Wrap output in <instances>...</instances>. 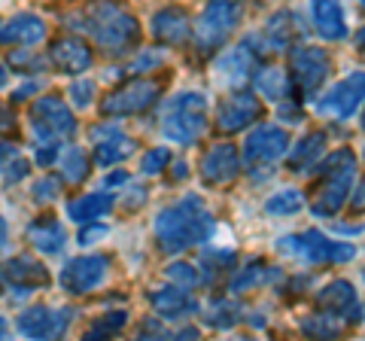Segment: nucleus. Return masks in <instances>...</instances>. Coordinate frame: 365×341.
Here are the masks:
<instances>
[{
	"instance_id": "f257e3e1",
	"label": "nucleus",
	"mask_w": 365,
	"mask_h": 341,
	"mask_svg": "<svg viewBox=\"0 0 365 341\" xmlns=\"http://www.w3.org/2000/svg\"><path fill=\"white\" fill-rule=\"evenodd\" d=\"M79 31L107 58H128L140 46V25L122 0H88L79 9Z\"/></svg>"
},
{
	"instance_id": "f03ea898",
	"label": "nucleus",
	"mask_w": 365,
	"mask_h": 341,
	"mask_svg": "<svg viewBox=\"0 0 365 341\" xmlns=\"http://www.w3.org/2000/svg\"><path fill=\"white\" fill-rule=\"evenodd\" d=\"M213 213L207 210L198 195H182L177 201L165 204L158 210V217L153 223L155 244L162 253H182L189 247H198L204 241H210L213 235Z\"/></svg>"
},
{
	"instance_id": "7ed1b4c3",
	"label": "nucleus",
	"mask_w": 365,
	"mask_h": 341,
	"mask_svg": "<svg viewBox=\"0 0 365 341\" xmlns=\"http://www.w3.org/2000/svg\"><path fill=\"white\" fill-rule=\"evenodd\" d=\"M353 180H356V156L350 150H332L326 158H319V186L311 201V213L317 220L338 217L341 208L350 204Z\"/></svg>"
},
{
	"instance_id": "20e7f679",
	"label": "nucleus",
	"mask_w": 365,
	"mask_h": 341,
	"mask_svg": "<svg viewBox=\"0 0 365 341\" xmlns=\"http://www.w3.org/2000/svg\"><path fill=\"white\" fill-rule=\"evenodd\" d=\"M207 95L201 92H180L165 104L162 113V134L170 143L192 146L207 131Z\"/></svg>"
},
{
	"instance_id": "39448f33",
	"label": "nucleus",
	"mask_w": 365,
	"mask_h": 341,
	"mask_svg": "<svg viewBox=\"0 0 365 341\" xmlns=\"http://www.w3.org/2000/svg\"><path fill=\"white\" fill-rule=\"evenodd\" d=\"M244 13H247V0H207V6L201 9L195 21V34H192L198 55L220 52L228 43V37L241 28Z\"/></svg>"
},
{
	"instance_id": "423d86ee",
	"label": "nucleus",
	"mask_w": 365,
	"mask_h": 341,
	"mask_svg": "<svg viewBox=\"0 0 365 341\" xmlns=\"http://www.w3.org/2000/svg\"><path fill=\"white\" fill-rule=\"evenodd\" d=\"M277 253L302 265H344L356 256V247L347 241H332L319 229H307L302 235H283L277 241Z\"/></svg>"
},
{
	"instance_id": "0eeeda50",
	"label": "nucleus",
	"mask_w": 365,
	"mask_h": 341,
	"mask_svg": "<svg viewBox=\"0 0 365 341\" xmlns=\"http://www.w3.org/2000/svg\"><path fill=\"white\" fill-rule=\"evenodd\" d=\"M289 150V138L280 125H256L244 141V170L253 180H265Z\"/></svg>"
},
{
	"instance_id": "6e6552de",
	"label": "nucleus",
	"mask_w": 365,
	"mask_h": 341,
	"mask_svg": "<svg viewBox=\"0 0 365 341\" xmlns=\"http://www.w3.org/2000/svg\"><path fill=\"white\" fill-rule=\"evenodd\" d=\"M31 131L37 143H61L76 131V119L61 95H43L31 104Z\"/></svg>"
},
{
	"instance_id": "1a4fd4ad",
	"label": "nucleus",
	"mask_w": 365,
	"mask_h": 341,
	"mask_svg": "<svg viewBox=\"0 0 365 341\" xmlns=\"http://www.w3.org/2000/svg\"><path fill=\"white\" fill-rule=\"evenodd\" d=\"M158 95H162V86L153 76H131L128 83H122L119 88L101 101V116L104 119H122V116H140V113L150 110Z\"/></svg>"
},
{
	"instance_id": "9d476101",
	"label": "nucleus",
	"mask_w": 365,
	"mask_h": 341,
	"mask_svg": "<svg viewBox=\"0 0 365 341\" xmlns=\"http://www.w3.org/2000/svg\"><path fill=\"white\" fill-rule=\"evenodd\" d=\"M329 73H332V58L323 46H307V43H299L289 52V76L292 86L302 98H317L319 88L326 86Z\"/></svg>"
},
{
	"instance_id": "9b49d317",
	"label": "nucleus",
	"mask_w": 365,
	"mask_h": 341,
	"mask_svg": "<svg viewBox=\"0 0 365 341\" xmlns=\"http://www.w3.org/2000/svg\"><path fill=\"white\" fill-rule=\"evenodd\" d=\"M107 271H110V259L104 253L73 256V259H67V265L61 268L58 283H61V290L71 295H88L107 280Z\"/></svg>"
},
{
	"instance_id": "f8f14e48",
	"label": "nucleus",
	"mask_w": 365,
	"mask_h": 341,
	"mask_svg": "<svg viewBox=\"0 0 365 341\" xmlns=\"http://www.w3.org/2000/svg\"><path fill=\"white\" fill-rule=\"evenodd\" d=\"M362 104H365V71H353L350 76H344L341 83H335L323 98H319L317 110H319V116L344 122Z\"/></svg>"
},
{
	"instance_id": "ddd939ff",
	"label": "nucleus",
	"mask_w": 365,
	"mask_h": 341,
	"mask_svg": "<svg viewBox=\"0 0 365 341\" xmlns=\"http://www.w3.org/2000/svg\"><path fill=\"white\" fill-rule=\"evenodd\" d=\"M259 116H262L259 98L253 92H244V88H235L216 107V128L222 134H237V131H247Z\"/></svg>"
},
{
	"instance_id": "4468645a",
	"label": "nucleus",
	"mask_w": 365,
	"mask_h": 341,
	"mask_svg": "<svg viewBox=\"0 0 365 341\" xmlns=\"http://www.w3.org/2000/svg\"><path fill=\"white\" fill-rule=\"evenodd\" d=\"M244 156L237 153L235 143H213L201 156V183L204 186H228L241 177Z\"/></svg>"
},
{
	"instance_id": "2eb2a0df",
	"label": "nucleus",
	"mask_w": 365,
	"mask_h": 341,
	"mask_svg": "<svg viewBox=\"0 0 365 341\" xmlns=\"http://www.w3.org/2000/svg\"><path fill=\"white\" fill-rule=\"evenodd\" d=\"M91 143H95V165L98 168H116L122 162H128L137 150V143L110 119L91 128Z\"/></svg>"
},
{
	"instance_id": "dca6fc26",
	"label": "nucleus",
	"mask_w": 365,
	"mask_h": 341,
	"mask_svg": "<svg viewBox=\"0 0 365 341\" xmlns=\"http://www.w3.org/2000/svg\"><path fill=\"white\" fill-rule=\"evenodd\" d=\"M19 332L25 338H37V341H52L61 338L71 326V311H58V308H46V305H34L25 314H19Z\"/></svg>"
},
{
	"instance_id": "f3484780",
	"label": "nucleus",
	"mask_w": 365,
	"mask_h": 341,
	"mask_svg": "<svg viewBox=\"0 0 365 341\" xmlns=\"http://www.w3.org/2000/svg\"><path fill=\"white\" fill-rule=\"evenodd\" d=\"M317 308H323L329 314L341 317L347 326L359 323L362 320V305H359V295L353 290V283L338 278V280H329L323 290L317 292Z\"/></svg>"
},
{
	"instance_id": "a211bd4d",
	"label": "nucleus",
	"mask_w": 365,
	"mask_h": 341,
	"mask_svg": "<svg viewBox=\"0 0 365 341\" xmlns=\"http://www.w3.org/2000/svg\"><path fill=\"white\" fill-rule=\"evenodd\" d=\"M150 34L158 46H170V49H180L186 46L189 37L195 34V25L189 21V13L180 6H165L158 9L150 21Z\"/></svg>"
},
{
	"instance_id": "6ab92c4d",
	"label": "nucleus",
	"mask_w": 365,
	"mask_h": 341,
	"mask_svg": "<svg viewBox=\"0 0 365 341\" xmlns=\"http://www.w3.org/2000/svg\"><path fill=\"white\" fill-rule=\"evenodd\" d=\"M91 58H95V52L91 46L83 40V37H73V34H64V37L52 40L49 46V61L58 73H67V76H79L86 73L91 67Z\"/></svg>"
},
{
	"instance_id": "aec40b11",
	"label": "nucleus",
	"mask_w": 365,
	"mask_h": 341,
	"mask_svg": "<svg viewBox=\"0 0 365 341\" xmlns=\"http://www.w3.org/2000/svg\"><path fill=\"white\" fill-rule=\"evenodd\" d=\"M46 34H49L46 31V21L37 13H16L4 21L0 40H4V46H9V49H34L46 40Z\"/></svg>"
},
{
	"instance_id": "412c9836",
	"label": "nucleus",
	"mask_w": 365,
	"mask_h": 341,
	"mask_svg": "<svg viewBox=\"0 0 365 341\" xmlns=\"http://www.w3.org/2000/svg\"><path fill=\"white\" fill-rule=\"evenodd\" d=\"M49 283V271L40 263L37 256H13L4 263V287L6 290H19V292H31V290H43Z\"/></svg>"
},
{
	"instance_id": "4be33fe9",
	"label": "nucleus",
	"mask_w": 365,
	"mask_h": 341,
	"mask_svg": "<svg viewBox=\"0 0 365 341\" xmlns=\"http://www.w3.org/2000/svg\"><path fill=\"white\" fill-rule=\"evenodd\" d=\"M262 37H265V46L271 52H292L304 40V21L292 9H280V13L271 16Z\"/></svg>"
},
{
	"instance_id": "5701e85b",
	"label": "nucleus",
	"mask_w": 365,
	"mask_h": 341,
	"mask_svg": "<svg viewBox=\"0 0 365 341\" xmlns=\"http://www.w3.org/2000/svg\"><path fill=\"white\" fill-rule=\"evenodd\" d=\"M150 305H153V311L162 317V320H182V317L198 311V302H195V295H192V290L180 287V283L153 290L150 292Z\"/></svg>"
},
{
	"instance_id": "b1692460",
	"label": "nucleus",
	"mask_w": 365,
	"mask_h": 341,
	"mask_svg": "<svg viewBox=\"0 0 365 341\" xmlns=\"http://www.w3.org/2000/svg\"><path fill=\"white\" fill-rule=\"evenodd\" d=\"M253 73H256V52L247 49L244 43H237V46H232L216 58V76H220L225 86H241L244 79H250Z\"/></svg>"
},
{
	"instance_id": "393cba45",
	"label": "nucleus",
	"mask_w": 365,
	"mask_h": 341,
	"mask_svg": "<svg viewBox=\"0 0 365 341\" xmlns=\"http://www.w3.org/2000/svg\"><path fill=\"white\" fill-rule=\"evenodd\" d=\"M311 21L314 31L329 43L347 37V19L338 0H311Z\"/></svg>"
},
{
	"instance_id": "a878e982",
	"label": "nucleus",
	"mask_w": 365,
	"mask_h": 341,
	"mask_svg": "<svg viewBox=\"0 0 365 341\" xmlns=\"http://www.w3.org/2000/svg\"><path fill=\"white\" fill-rule=\"evenodd\" d=\"M25 238L31 241L34 250H40V253H46V256H58L61 250H64V244H67L64 225L55 220V217H40V220L28 223Z\"/></svg>"
},
{
	"instance_id": "bb28decb",
	"label": "nucleus",
	"mask_w": 365,
	"mask_h": 341,
	"mask_svg": "<svg viewBox=\"0 0 365 341\" xmlns=\"http://www.w3.org/2000/svg\"><path fill=\"white\" fill-rule=\"evenodd\" d=\"M253 88H256V95H262L265 101L283 104L295 86H292L289 71H283V67H277V64H265V67H256V73H253Z\"/></svg>"
},
{
	"instance_id": "cd10ccee",
	"label": "nucleus",
	"mask_w": 365,
	"mask_h": 341,
	"mask_svg": "<svg viewBox=\"0 0 365 341\" xmlns=\"http://www.w3.org/2000/svg\"><path fill=\"white\" fill-rule=\"evenodd\" d=\"M326 141H329L326 131H307L304 138L289 150L287 168L292 170V174H302V170H311L314 165H319V158H323V153H326Z\"/></svg>"
},
{
	"instance_id": "c85d7f7f",
	"label": "nucleus",
	"mask_w": 365,
	"mask_h": 341,
	"mask_svg": "<svg viewBox=\"0 0 365 341\" xmlns=\"http://www.w3.org/2000/svg\"><path fill=\"white\" fill-rule=\"evenodd\" d=\"M110 208H113L110 192H86V195L67 201V217L73 223H98L101 217H107Z\"/></svg>"
},
{
	"instance_id": "c756f323",
	"label": "nucleus",
	"mask_w": 365,
	"mask_h": 341,
	"mask_svg": "<svg viewBox=\"0 0 365 341\" xmlns=\"http://www.w3.org/2000/svg\"><path fill=\"white\" fill-rule=\"evenodd\" d=\"M235 263H237L235 250H204L198 259L204 283H220L222 278H235V268H237Z\"/></svg>"
},
{
	"instance_id": "7c9ffc66",
	"label": "nucleus",
	"mask_w": 365,
	"mask_h": 341,
	"mask_svg": "<svg viewBox=\"0 0 365 341\" xmlns=\"http://www.w3.org/2000/svg\"><path fill=\"white\" fill-rule=\"evenodd\" d=\"M277 278H283L280 271H274V268H268L265 263H250V265H244L237 275L228 280V290L232 292H247V290H256V287H265V283H271V280H277Z\"/></svg>"
},
{
	"instance_id": "2f4dec72",
	"label": "nucleus",
	"mask_w": 365,
	"mask_h": 341,
	"mask_svg": "<svg viewBox=\"0 0 365 341\" xmlns=\"http://www.w3.org/2000/svg\"><path fill=\"white\" fill-rule=\"evenodd\" d=\"M204 323L213 329H232L237 320H241V305L232 302L228 295H220V299H210L204 305Z\"/></svg>"
},
{
	"instance_id": "473e14b6",
	"label": "nucleus",
	"mask_w": 365,
	"mask_h": 341,
	"mask_svg": "<svg viewBox=\"0 0 365 341\" xmlns=\"http://www.w3.org/2000/svg\"><path fill=\"white\" fill-rule=\"evenodd\" d=\"M344 329H347V323L341 320V317L329 314V311H323V308L302 320V332L311 335V338H338L341 332H344Z\"/></svg>"
},
{
	"instance_id": "72a5a7b5",
	"label": "nucleus",
	"mask_w": 365,
	"mask_h": 341,
	"mask_svg": "<svg viewBox=\"0 0 365 341\" xmlns=\"http://www.w3.org/2000/svg\"><path fill=\"white\" fill-rule=\"evenodd\" d=\"M58 170H61V180L79 186L88 177V170H91L86 150H79V146H67V150L61 153V158H58Z\"/></svg>"
},
{
	"instance_id": "f704fd0d",
	"label": "nucleus",
	"mask_w": 365,
	"mask_h": 341,
	"mask_svg": "<svg viewBox=\"0 0 365 341\" xmlns=\"http://www.w3.org/2000/svg\"><path fill=\"white\" fill-rule=\"evenodd\" d=\"M304 208V195L302 189H280L265 201V213L268 217H295Z\"/></svg>"
},
{
	"instance_id": "c9c22d12",
	"label": "nucleus",
	"mask_w": 365,
	"mask_h": 341,
	"mask_svg": "<svg viewBox=\"0 0 365 341\" xmlns=\"http://www.w3.org/2000/svg\"><path fill=\"white\" fill-rule=\"evenodd\" d=\"M125 323H128V314L125 311H110L104 317H98V320H91V326H86V341H101V338H113L119 335Z\"/></svg>"
},
{
	"instance_id": "e433bc0d",
	"label": "nucleus",
	"mask_w": 365,
	"mask_h": 341,
	"mask_svg": "<svg viewBox=\"0 0 365 341\" xmlns=\"http://www.w3.org/2000/svg\"><path fill=\"white\" fill-rule=\"evenodd\" d=\"M28 170H31V165H28L25 158L19 156L16 146L4 143V189H9V186L21 183V180L28 177Z\"/></svg>"
},
{
	"instance_id": "4c0bfd02",
	"label": "nucleus",
	"mask_w": 365,
	"mask_h": 341,
	"mask_svg": "<svg viewBox=\"0 0 365 341\" xmlns=\"http://www.w3.org/2000/svg\"><path fill=\"white\" fill-rule=\"evenodd\" d=\"M165 278H168L170 283H180V287H189V290H195L198 283L204 280L201 271H198V265H192V263H170V265L165 268Z\"/></svg>"
},
{
	"instance_id": "58836bf2",
	"label": "nucleus",
	"mask_w": 365,
	"mask_h": 341,
	"mask_svg": "<svg viewBox=\"0 0 365 341\" xmlns=\"http://www.w3.org/2000/svg\"><path fill=\"white\" fill-rule=\"evenodd\" d=\"M168 162H170V150H168V146H153V150H146L140 156V174H146V177L162 174V170L168 168Z\"/></svg>"
},
{
	"instance_id": "ea45409f",
	"label": "nucleus",
	"mask_w": 365,
	"mask_h": 341,
	"mask_svg": "<svg viewBox=\"0 0 365 341\" xmlns=\"http://www.w3.org/2000/svg\"><path fill=\"white\" fill-rule=\"evenodd\" d=\"M61 195V180L58 177H37V183L31 186V198L34 204H52L55 198Z\"/></svg>"
},
{
	"instance_id": "a19ab883",
	"label": "nucleus",
	"mask_w": 365,
	"mask_h": 341,
	"mask_svg": "<svg viewBox=\"0 0 365 341\" xmlns=\"http://www.w3.org/2000/svg\"><path fill=\"white\" fill-rule=\"evenodd\" d=\"M67 95H71V104L76 110H86V107H91V101H95V83H91V79H76V83H71V88H67Z\"/></svg>"
},
{
	"instance_id": "79ce46f5",
	"label": "nucleus",
	"mask_w": 365,
	"mask_h": 341,
	"mask_svg": "<svg viewBox=\"0 0 365 341\" xmlns=\"http://www.w3.org/2000/svg\"><path fill=\"white\" fill-rule=\"evenodd\" d=\"M61 158V143H34V162L37 168H52Z\"/></svg>"
},
{
	"instance_id": "37998d69",
	"label": "nucleus",
	"mask_w": 365,
	"mask_h": 341,
	"mask_svg": "<svg viewBox=\"0 0 365 341\" xmlns=\"http://www.w3.org/2000/svg\"><path fill=\"white\" fill-rule=\"evenodd\" d=\"M110 229L104 223H83V229H79V244L83 247H91V244H98L101 238H107Z\"/></svg>"
},
{
	"instance_id": "c03bdc74",
	"label": "nucleus",
	"mask_w": 365,
	"mask_h": 341,
	"mask_svg": "<svg viewBox=\"0 0 365 341\" xmlns=\"http://www.w3.org/2000/svg\"><path fill=\"white\" fill-rule=\"evenodd\" d=\"M158 64H162V55L158 52H140L131 61V76L134 73H146V71H158Z\"/></svg>"
},
{
	"instance_id": "a18cd8bd",
	"label": "nucleus",
	"mask_w": 365,
	"mask_h": 341,
	"mask_svg": "<svg viewBox=\"0 0 365 341\" xmlns=\"http://www.w3.org/2000/svg\"><path fill=\"white\" fill-rule=\"evenodd\" d=\"M9 61L16 67H28V73H40V71H46V64H52V61H43V58H19V55H13Z\"/></svg>"
},
{
	"instance_id": "49530a36",
	"label": "nucleus",
	"mask_w": 365,
	"mask_h": 341,
	"mask_svg": "<svg viewBox=\"0 0 365 341\" xmlns=\"http://www.w3.org/2000/svg\"><path fill=\"white\" fill-rule=\"evenodd\" d=\"M350 210H353V213H362V210H365V177L359 180V186L353 189V195H350Z\"/></svg>"
},
{
	"instance_id": "de8ad7c7",
	"label": "nucleus",
	"mask_w": 365,
	"mask_h": 341,
	"mask_svg": "<svg viewBox=\"0 0 365 341\" xmlns=\"http://www.w3.org/2000/svg\"><path fill=\"white\" fill-rule=\"evenodd\" d=\"M122 183H128V174H125V170H113V174H107L104 177V189H116V186H122Z\"/></svg>"
},
{
	"instance_id": "09e8293b",
	"label": "nucleus",
	"mask_w": 365,
	"mask_h": 341,
	"mask_svg": "<svg viewBox=\"0 0 365 341\" xmlns=\"http://www.w3.org/2000/svg\"><path fill=\"white\" fill-rule=\"evenodd\" d=\"M353 46H356V52H359V58L365 61V25L353 34Z\"/></svg>"
},
{
	"instance_id": "8fccbe9b",
	"label": "nucleus",
	"mask_w": 365,
	"mask_h": 341,
	"mask_svg": "<svg viewBox=\"0 0 365 341\" xmlns=\"http://www.w3.org/2000/svg\"><path fill=\"white\" fill-rule=\"evenodd\" d=\"M174 168H177V170H174V180H186V177H189V170H186V162H177Z\"/></svg>"
},
{
	"instance_id": "3c124183",
	"label": "nucleus",
	"mask_w": 365,
	"mask_h": 341,
	"mask_svg": "<svg viewBox=\"0 0 365 341\" xmlns=\"http://www.w3.org/2000/svg\"><path fill=\"white\" fill-rule=\"evenodd\" d=\"M359 4H362V9H365V0H359Z\"/></svg>"
},
{
	"instance_id": "603ef678",
	"label": "nucleus",
	"mask_w": 365,
	"mask_h": 341,
	"mask_svg": "<svg viewBox=\"0 0 365 341\" xmlns=\"http://www.w3.org/2000/svg\"><path fill=\"white\" fill-rule=\"evenodd\" d=\"M362 128H365V116H362Z\"/></svg>"
},
{
	"instance_id": "864d4df0",
	"label": "nucleus",
	"mask_w": 365,
	"mask_h": 341,
	"mask_svg": "<svg viewBox=\"0 0 365 341\" xmlns=\"http://www.w3.org/2000/svg\"><path fill=\"white\" fill-rule=\"evenodd\" d=\"M362 278H365V271H362Z\"/></svg>"
}]
</instances>
